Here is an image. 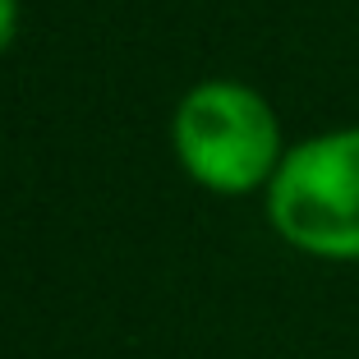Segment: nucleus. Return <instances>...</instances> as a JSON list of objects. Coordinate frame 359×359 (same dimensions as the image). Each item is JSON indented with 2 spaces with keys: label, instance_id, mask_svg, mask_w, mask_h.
<instances>
[{
  "label": "nucleus",
  "instance_id": "obj_1",
  "mask_svg": "<svg viewBox=\"0 0 359 359\" xmlns=\"http://www.w3.org/2000/svg\"><path fill=\"white\" fill-rule=\"evenodd\" d=\"M170 148L194 184L222 198L267 189L285 157L272 102L240 79H203L180 97L170 116Z\"/></svg>",
  "mask_w": 359,
  "mask_h": 359
},
{
  "label": "nucleus",
  "instance_id": "obj_2",
  "mask_svg": "<svg viewBox=\"0 0 359 359\" xmlns=\"http://www.w3.org/2000/svg\"><path fill=\"white\" fill-rule=\"evenodd\" d=\"M267 198V226L318 263H359V125L290 143Z\"/></svg>",
  "mask_w": 359,
  "mask_h": 359
},
{
  "label": "nucleus",
  "instance_id": "obj_3",
  "mask_svg": "<svg viewBox=\"0 0 359 359\" xmlns=\"http://www.w3.org/2000/svg\"><path fill=\"white\" fill-rule=\"evenodd\" d=\"M19 19H23L19 0H0V55L10 51L14 37H19Z\"/></svg>",
  "mask_w": 359,
  "mask_h": 359
}]
</instances>
